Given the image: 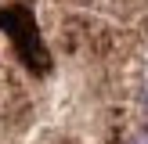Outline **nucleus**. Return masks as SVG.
Returning a JSON list of instances; mask_svg holds the SVG:
<instances>
[{
  "label": "nucleus",
  "instance_id": "1",
  "mask_svg": "<svg viewBox=\"0 0 148 144\" xmlns=\"http://www.w3.org/2000/svg\"><path fill=\"white\" fill-rule=\"evenodd\" d=\"M0 144H148V0H0Z\"/></svg>",
  "mask_w": 148,
  "mask_h": 144
}]
</instances>
